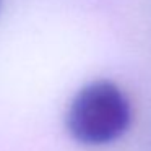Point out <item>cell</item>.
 <instances>
[{"instance_id":"6da1fadb","label":"cell","mask_w":151,"mask_h":151,"mask_svg":"<svg viewBox=\"0 0 151 151\" xmlns=\"http://www.w3.org/2000/svg\"><path fill=\"white\" fill-rule=\"evenodd\" d=\"M132 120L127 96L112 81H93L81 88L70 102L67 130L83 145H106L120 138Z\"/></svg>"}]
</instances>
